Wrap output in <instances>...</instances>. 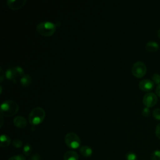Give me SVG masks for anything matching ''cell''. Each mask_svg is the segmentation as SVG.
<instances>
[{"label": "cell", "instance_id": "83f0119b", "mask_svg": "<svg viewBox=\"0 0 160 160\" xmlns=\"http://www.w3.org/2000/svg\"><path fill=\"white\" fill-rule=\"evenodd\" d=\"M0 72H1V81H2L3 78H4V72L1 68H0Z\"/></svg>", "mask_w": 160, "mask_h": 160}, {"label": "cell", "instance_id": "8fae6325", "mask_svg": "<svg viewBox=\"0 0 160 160\" xmlns=\"http://www.w3.org/2000/svg\"><path fill=\"white\" fill-rule=\"evenodd\" d=\"M79 151H80V153L81 154V155L85 158H89V157L91 156V155L92 154V149L89 146H81L79 149Z\"/></svg>", "mask_w": 160, "mask_h": 160}, {"label": "cell", "instance_id": "5bb4252c", "mask_svg": "<svg viewBox=\"0 0 160 160\" xmlns=\"http://www.w3.org/2000/svg\"><path fill=\"white\" fill-rule=\"evenodd\" d=\"M6 76L8 79L10 80H14L18 77V75L14 67H11L6 70Z\"/></svg>", "mask_w": 160, "mask_h": 160}, {"label": "cell", "instance_id": "d4e9b609", "mask_svg": "<svg viewBox=\"0 0 160 160\" xmlns=\"http://www.w3.org/2000/svg\"><path fill=\"white\" fill-rule=\"evenodd\" d=\"M155 133L156 136L158 138L160 139V122L157 124L156 127V130H155Z\"/></svg>", "mask_w": 160, "mask_h": 160}, {"label": "cell", "instance_id": "603a6c76", "mask_svg": "<svg viewBox=\"0 0 160 160\" xmlns=\"http://www.w3.org/2000/svg\"><path fill=\"white\" fill-rule=\"evenodd\" d=\"M8 160H26V159L23 155L19 154V155H14L11 156L8 159Z\"/></svg>", "mask_w": 160, "mask_h": 160}, {"label": "cell", "instance_id": "cb8c5ba5", "mask_svg": "<svg viewBox=\"0 0 160 160\" xmlns=\"http://www.w3.org/2000/svg\"><path fill=\"white\" fill-rule=\"evenodd\" d=\"M150 114V109L149 108L145 107L142 110V115L144 117H148Z\"/></svg>", "mask_w": 160, "mask_h": 160}, {"label": "cell", "instance_id": "7c38bea8", "mask_svg": "<svg viewBox=\"0 0 160 160\" xmlns=\"http://www.w3.org/2000/svg\"><path fill=\"white\" fill-rule=\"evenodd\" d=\"M159 48V45L158 43L156 42V41H149L146 43V49H147V51L153 52H156V51L158 50Z\"/></svg>", "mask_w": 160, "mask_h": 160}, {"label": "cell", "instance_id": "30bf717a", "mask_svg": "<svg viewBox=\"0 0 160 160\" xmlns=\"http://www.w3.org/2000/svg\"><path fill=\"white\" fill-rule=\"evenodd\" d=\"M64 160H78L79 155L74 151H68L66 152L63 156Z\"/></svg>", "mask_w": 160, "mask_h": 160}, {"label": "cell", "instance_id": "d6986e66", "mask_svg": "<svg viewBox=\"0 0 160 160\" xmlns=\"http://www.w3.org/2000/svg\"><path fill=\"white\" fill-rule=\"evenodd\" d=\"M152 81L154 84H160V74L155 73L152 76Z\"/></svg>", "mask_w": 160, "mask_h": 160}, {"label": "cell", "instance_id": "f1b7e54d", "mask_svg": "<svg viewBox=\"0 0 160 160\" xmlns=\"http://www.w3.org/2000/svg\"><path fill=\"white\" fill-rule=\"evenodd\" d=\"M158 36L160 38V29L158 30Z\"/></svg>", "mask_w": 160, "mask_h": 160}, {"label": "cell", "instance_id": "9c48e42d", "mask_svg": "<svg viewBox=\"0 0 160 160\" xmlns=\"http://www.w3.org/2000/svg\"><path fill=\"white\" fill-rule=\"evenodd\" d=\"M14 125L19 128H24L27 125L26 118L22 116H17L13 119Z\"/></svg>", "mask_w": 160, "mask_h": 160}, {"label": "cell", "instance_id": "277c9868", "mask_svg": "<svg viewBox=\"0 0 160 160\" xmlns=\"http://www.w3.org/2000/svg\"><path fill=\"white\" fill-rule=\"evenodd\" d=\"M66 144L71 149H77L81 144V139L78 134L71 132L66 134L64 137Z\"/></svg>", "mask_w": 160, "mask_h": 160}, {"label": "cell", "instance_id": "9a60e30c", "mask_svg": "<svg viewBox=\"0 0 160 160\" xmlns=\"http://www.w3.org/2000/svg\"><path fill=\"white\" fill-rule=\"evenodd\" d=\"M32 81V78L30 75L28 74H24L20 79V83L22 86H29Z\"/></svg>", "mask_w": 160, "mask_h": 160}, {"label": "cell", "instance_id": "7402d4cb", "mask_svg": "<svg viewBox=\"0 0 160 160\" xmlns=\"http://www.w3.org/2000/svg\"><path fill=\"white\" fill-rule=\"evenodd\" d=\"M14 69H15V71L16 72L18 77H19V76L22 77L24 74V71L22 69V68H21L19 66H14Z\"/></svg>", "mask_w": 160, "mask_h": 160}, {"label": "cell", "instance_id": "4fadbf2b", "mask_svg": "<svg viewBox=\"0 0 160 160\" xmlns=\"http://www.w3.org/2000/svg\"><path fill=\"white\" fill-rule=\"evenodd\" d=\"M11 142V138L6 134H2L0 138V146L2 148L8 147Z\"/></svg>", "mask_w": 160, "mask_h": 160}, {"label": "cell", "instance_id": "44dd1931", "mask_svg": "<svg viewBox=\"0 0 160 160\" xmlns=\"http://www.w3.org/2000/svg\"><path fill=\"white\" fill-rule=\"evenodd\" d=\"M153 117L157 119L160 120V108H156L152 111Z\"/></svg>", "mask_w": 160, "mask_h": 160}, {"label": "cell", "instance_id": "ba28073f", "mask_svg": "<svg viewBox=\"0 0 160 160\" xmlns=\"http://www.w3.org/2000/svg\"><path fill=\"white\" fill-rule=\"evenodd\" d=\"M26 2V0H8L7 4L10 9L17 10L24 6Z\"/></svg>", "mask_w": 160, "mask_h": 160}, {"label": "cell", "instance_id": "52a82bcc", "mask_svg": "<svg viewBox=\"0 0 160 160\" xmlns=\"http://www.w3.org/2000/svg\"><path fill=\"white\" fill-rule=\"evenodd\" d=\"M154 84V83L152 80L149 79H144L139 82V87L142 91H150L153 89Z\"/></svg>", "mask_w": 160, "mask_h": 160}, {"label": "cell", "instance_id": "8992f818", "mask_svg": "<svg viewBox=\"0 0 160 160\" xmlns=\"http://www.w3.org/2000/svg\"><path fill=\"white\" fill-rule=\"evenodd\" d=\"M158 101V97L156 94L153 92H148L144 94L142 98L143 104L146 107L151 108L154 106Z\"/></svg>", "mask_w": 160, "mask_h": 160}, {"label": "cell", "instance_id": "ac0fdd59", "mask_svg": "<svg viewBox=\"0 0 160 160\" xmlns=\"http://www.w3.org/2000/svg\"><path fill=\"white\" fill-rule=\"evenodd\" d=\"M126 160H138V156L137 155L132 152H129L126 154Z\"/></svg>", "mask_w": 160, "mask_h": 160}, {"label": "cell", "instance_id": "ffe728a7", "mask_svg": "<svg viewBox=\"0 0 160 160\" xmlns=\"http://www.w3.org/2000/svg\"><path fill=\"white\" fill-rule=\"evenodd\" d=\"M12 145L16 148H20L22 145V142L21 139H14L12 141Z\"/></svg>", "mask_w": 160, "mask_h": 160}, {"label": "cell", "instance_id": "2e32d148", "mask_svg": "<svg viewBox=\"0 0 160 160\" xmlns=\"http://www.w3.org/2000/svg\"><path fill=\"white\" fill-rule=\"evenodd\" d=\"M32 150V148L31 145L29 143H26V144H25V145L23 147L22 152H23V154L26 156H28L31 154Z\"/></svg>", "mask_w": 160, "mask_h": 160}, {"label": "cell", "instance_id": "484cf974", "mask_svg": "<svg viewBox=\"0 0 160 160\" xmlns=\"http://www.w3.org/2000/svg\"><path fill=\"white\" fill-rule=\"evenodd\" d=\"M31 159L32 160H40V156L38 154H34L32 156Z\"/></svg>", "mask_w": 160, "mask_h": 160}, {"label": "cell", "instance_id": "4316f807", "mask_svg": "<svg viewBox=\"0 0 160 160\" xmlns=\"http://www.w3.org/2000/svg\"><path fill=\"white\" fill-rule=\"evenodd\" d=\"M156 94L160 97V84H158L156 88Z\"/></svg>", "mask_w": 160, "mask_h": 160}, {"label": "cell", "instance_id": "6da1fadb", "mask_svg": "<svg viewBox=\"0 0 160 160\" xmlns=\"http://www.w3.org/2000/svg\"><path fill=\"white\" fill-rule=\"evenodd\" d=\"M19 109V106L13 100H6L1 104V113L6 116H12L16 114Z\"/></svg>", "mask_w": 160, "mask_h": 160}, {"label": "cell", "instance_id": "7a4b0ae2", "mask_svg": "<svg viewBox=\"0 0 160 160\" xmlns=\"http://www.w3.org/2000/svg\"><path fill=\"white\" fill-rule=\"evenodd\" d=\"M45 116V111L42 108L36 107L29 112L28 119L32 125H38L43 121Z\"/></svg>", "mask_w": 160, "mask_h": 160}, {"label": "cell", "instance_id": "e0dca14e", "mask_svg": "<svg viewBox=\"0 0 160 160\" xmlns=\"http://www.w3.org/2000/svg\"><path fill=\"white\" fill-rule=\"evenodd\" d=\"M151 160H160V151L156 150L151 155Z\"/></svg>", "mask_w": 160, "mask_h": 160}, {"label": "cell", "instance_id": "5b68a950", "mask_svg": "<svg viewBox=\"0 0 160 160\" xmlns=\"http://www.w3.org/2000/svg\"><path fill=\"white\" fill-rule=\"evenodd\" d=\"M132 74L138 78L143 77L147 71V68L146 64L142 61L135 62L132 66Z\"/></svg>", "mask_w": 160, "mask_h": 160}, {"label": "cell", "instance_id": "3957f363", "mask_svg": "<svg viewBox=\"0 0 160 160\" xmlns=\"http://www.w3.org/2000/svg\"><path fill=\"white\" fill-rule=\"evenodd\" d=\"M36 30L41 35L44 36H50L56 31V26L50 21H42L38 24Z\"/></svg>", "mask_w": 160, "mask_h": 160}]
</instances>
